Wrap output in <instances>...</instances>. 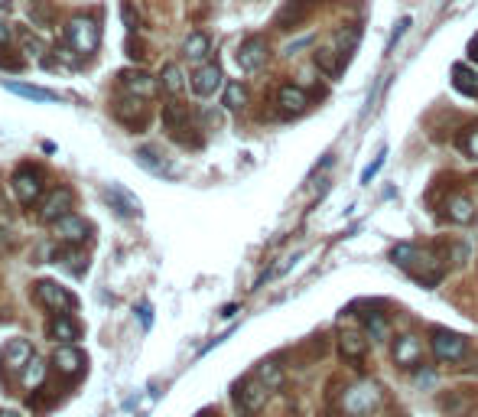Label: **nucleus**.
I'll return each instance as SVG.
<instances>
[{
  "mask_svg": "<svg viewBox=\"0 0 478 417\" xmlns=\"http://www.w3.org/2000/svg\"><path fill=\"white\" fill-rule=\"evenodd\" d=\"M65 39H69V46L75 49L78 56H92L101 43V30H98V20L88 14H78L69 20L65 26Z\"/></svg>",
  "mask_w": 478,
  "mask_h": 417,
  "instance_id": "obj_1",
  "label": "nucleus"
},
{
  "mask_svg": "<svg viewBox=\"0 0 478 417\" xmlns=\"http://www.w3.org/2000/svg\"><path fill=\"white\" fill-rule=\"evenodd\" d=\"M381 404V388L374 381H358L355 388H348L342 398V411L348 417H364Z\"/></svg>",
  "mask_w": 478,
  "mask_h": 417,
  "instance_id": "obj_2",
  "label": "nucleus"
},
{
  "mask_svg": "<svg viewBox=\"0 0 478 417\" xmlns=\"http://www.w3.org/2000/svg\"><path fill=\"white\" fill-rule=\"evenodd\" d=\"M267 391L261 379H244L234 385V404L241 408V414H257V411L267 404Z\"/></svg>",
  "mask_w": 478,
  "mask_h": 417,
  "instance_id": "obj_3",
  "label": "nucleus"
},
{
  "mask_svg": "<svg viewBox=\"0 0 478 417\" xmlns=\"http://www.w3.org/2000/svg\"><path fill=\"white\" fill-rule=\"evenodd\" d=\"M433 352H436L440 362H462L465 352H469V339L459 336V332L436 329L433 332Z\"/></svg>",
  "mask_w": 478,
  "mask_h": 417,
  "instance_id": "obj_4",
  "label": "nucleus"
},
{
  "mask_svg": "<svg viewBox=\"0 0 478 417\" xmlns=\"http://www.w3.org/2000/svg\"><path fill=\"white\" fill-rule=\"evenodd\" d=\"M43 186H46V179H43V173H39L36 167H20V170L13 173V193L23 206H30V202L39 199Z\"/></svg>",
  "mask_w": 478,
  "mask_h": 417,
  "instance_id": "obj_5",
  "label": "nucleus"
},
{
  "mask_svg": "<svg viewBox=\"0 0 478 417\" xmlns=\"http://www.w3.org/2000/svg\"><path fill=\"white\" fill-rule=\"evenodd\" d=\"M36 300L43 303V307H49L53 313H69V310H75V297H72L65 287L55 284V280H39Z\"/></svg>",
  "mask_w": 478,
  "mask_h": 417,
  "instance_id": "obj_6",
  "label": "nucleus"
},
{
  "mask_svg": "<svg viewBox=\"0 0 478 417\" xmlns=\"http://www.w3.org/2000/svg\"><path fill=\"white\" fill-rule=\"evenodd\" d=\"M33 362V346L30 339H10L0 352V365L4 371H16V375H23V369Z\"/></svg>",
  "mask_w": 478,
  "mask_h": 417,
  "instance_id": "obj_7",
  "label": "nucleus"
},
{
  "mask_svg": "<svg viewBox=\"0 0 478 417\" xmlns=\"http://www.w3.org/2000/svg\"><path fill=\"white\" fill-rule=\"evenodd\" d=\"M267 43H264L261 36H251V39H244L241 43V49H238V65L244 72H257V69H264L267 65Z\"/></svg>",
  "mask_w": 478,
  "mask_h": 417,
  "instance_id": "obj_8",
  "label": "nucleus"
},
{
  "mask_svg": "<svg viewBox=\"0 0 478 417\" xmlns=\"http://www.w3.org/2000/svg\"><path fill=\"white\" fill-rule=\"evenodd\" d=\"M53 365L59 375H65V379H75V375H82L85 371V352L82 349H75L72 342H65V346H59V352L53 356Z\"/></svg>",
  "mask_w": 478,
  "mask_h": 417,
  "instance_id": "obj_9",
  "label": "nucleus"
},
{
  "mask_svg": "<svg viewBox=\"0 0 478 417\" xmlns=\"http://www.w3.org/2000/svg\"><path fill=\"white\" fill-rule=\"evenodd\" d=\"M55 235H59L62 241H69V245H85L88 238H92V225L85 222L82 216H62L59 222H55Z\"/></svg>",
  "mask_w": 478,
  "mask_h": 417,
  "instance_id": "obj_10",
  "label": "nucleus"
},
{
  "mask_svg": "<svg viewBox=\"0 0 478 417\" xmlns=\"http://www.w3.org/2000/svg\"><path fill=\"white\" fill-rule=\"evenodd\" d=\"M104 202L114 208L117 216H127V218H140V202L134 193H127L124 186H104Z\"/></svg>",
  "mask_w": 478,
  "mask_h": 417,
  "instance_id": "obj_11",
  "label": "nucleus"
},
{
  "mask_svg": "<svg viewBox=\"0 0 478 417\" xmlns=\"http://www.w3.org/2000/svg\"><path fill=\"white\" fill-rule=\"evenodd\" d=\"M72 212V193L69 189H53V193L46 196V202H43V208H39V216H43V222H59L62 216H69Z\"/></svg>",
  "mask_w": 478,
  "mask_h": 417,
  "instance_id": "obj_12",
  "label": "nucleus"
},
{
  "mask_svg": "<svg viewBox=\"0 0 478 417\" xmlns=\"http://www.w3.org/2000/svg\"><path fill=\"white\" fill-rule=\"evenodd\" d=\"M218 85H222V69H218L215 62H209V65L195 69V75H192V92L199 95V98H209V95H215Z\"/></svg>",
  "mask_w": 478,
  "mask_h": 417,
  "instance_id": "obj_13",
  "label": "nucleus"
},
{
  "mask_svg": "<svg viewBox=\"0 0 478 417\" xmlns=\"http://www.w3.org/2000/svg\"><path fill=\"white\" fill-rule=\"evenodd\" d=\"M393 359H397V365H403V369H417L420 359H423V342H420L417 336H401L397 346H393Z\"/></svg>",
  "mask_w": 478,
  "mask_h": 417,
  "instance_id": "obj_14",
  "label": "nucleus"
},
{
  "mask_svg": "<svg viewBox=\"0 0 478 417\" xmlns=\"http://www.w3.org/2000/svg\"><path fill=\"white\" fill-rule=\"evenodd\" d=\"M446 216H449V222H455V225H469L472 218H475V202L465 193H452L446 199Z\"/></svg>",
  "mask_w": 478,
  "mask_h": 417,
  "instance_id": "obj_15",
  "label": "nucleus"
},
{
  "mask_svg": "<svg viewBox=\"0 0 478 417\" xmlns=\"http://www.w3.org/2000/svg\"><path fill=\"white\" fill-rule=\"evenodd\" d=\"M121 82H124V88H127L134 98H150V95L156 92V82L147 75V72H124Z\"/></svg>",
  "mask_w": 478,
  "mask_h": 417,
  "instance_id": "obj_16",
  "label": "nucleus"
},
{
  "mask_svg": "<svg viewBox=\"0 0 478 417\" xmlns=\"http://www.w3.org/2000/svg\"><path fill=\"white\" fill-rule=\"evenodd\" d=\"M277 101H280V108H283L286 115H300V111H306L309 95L303 92L300 85H283L280 95H277Z\"/></svg>",
  "mask_w": 478,
  "mask_h": 417,
  "instance_id": "obj_17",
  "label": "nucleus"
},
{
  "mask_svg": "<svg viewBox=\"0 0 478 417\" xmlns=\"http://www.w3.org/2000/svg\"><path fill=\"white\" fill-rule=\"evenodd\" d=\"M49 332H53V339H59V342H75L78 336H82V326L72 317H65V313H55L53 323H49Z\"/></svg>",
  "mask_w": 478,
  "mask_h": 417,
  "instance_id": "obj_18",
  "label": "nucleus"
},
{
  "mask_svg": "<svg viewBox=\"0 0 478 417\" xmlns=\"http://www.w3.org/2000/svg\"><path fill=\"white\" fill-rule=\"evenodd\" d=\"M306 10H309V0H290V4L277 14V26L280 30H293V26H300Z\"/></svg>",
  "mask_w": 478,
  "mask_h": 417,
  "instance_id": "obj_19",
  "label": "nucleus"
},
{
  "mask_svg": "<svg viewBox=\"0 0 478 417\" xmlns=\"http://www.w3.org/2000/svg\"><path fill=\"white\" fill-rule=\"evenodd\" d=\"M137 163L140 167H143V170H150V173H156V176H176V170H173L170 163L163 160L160 154H156V150H137Z\"/></svg>",
  "mask_w": 478,
  "mask_h": 417,
  "instance_id": "obj_20",
  "label": "nucleus"
},
{
  "mask_svg": "<svg viewBox=\"0 0 478 417\" xmlns=\"http://www.w3.org/2000/svg\"><path fill=\"white\" fill-rule=\"evenodd\" d=\"M4 88L7 92H13V95H23V98H30V101H62L55 92H49V88H36V85H26V82H4Z\"/></svg>",
  "mask_w": 478,
  "mask_h": 417,
  "instance_id": "obj_21",
  "label": "nucleus"
},
{
  "mask_svg": "<svg viewBox=\"0 0 478 417\" xmlns=\"http://www.w3.org/2000/svg\"><path fill=\"white\" fill-rule=\"evenodd\" d=\"M452 85L459 88L462 95H469V98H478V72L465 69V65H455V69H452Z\"/></svg>",
  "mask_w": 478,
  "mask_h": 417,
  "instance_id": "obj_22",
  "label": "nucleus"
},
{
  "mask_svg": "<svg viewBox=\"0 0 478 417\" xmlns=\"http://www.w3.org/2000/svg\"><path fill=\"white\" fill-rule=\"evenodd\" d=\"M339 346H342V356H345V359H362L364 352H368V339L358 336V332H352V329L342 332Z\"/></svg>",
  "mask_w": 478,
  "mask_h": 417,
  "instance_id": "obj_23",
  "label": "nucleus"
},
{
  "mask_svg": "<svg viewBox=\"0 0 478 417\" xmlns=\"http://www.w3.org/2000/svg\"><path fill=\"white\" fill-rule=\"evenodd\" d=\"M342 62H345V56L335 53V49H316V65L325 72L329 78H335L342 72Z\"/></svg>",
  "mask_w": 478,
  "mask_h": 417,
  "instance_id": "obj_24",
  "label": "nucleus"
},
{
  "mask_svg": "<svg viewBox=\"0 0 478 417\" xmlns=\"http://www.w3.org/2000/svg\"><path fill=\"white\" fill-rule=\"evenodd\" d=\"M183 85H185V82H183V69H179L176 62H170V65L160 72V88L166 95H179V92H183Z\"/></svg>",
  "mask_w": 478,
  "mask_h": 417,
  "instance_id": "obj_25",
  "label": "nucleus"
},
{
  "mask_svg": "<svg viewBox=\"0 0 478 417\" xmlns=\"http://www.w3.org/2000/svg\"><path fill=\"white\" fill-rule=\"evenodd\" d=\"M183 53H185V59H205L209 56V36L205 33H192V36L185 39V46H183Z\"/></svg>",
  "mask_w": 478,
  "mask_h": 417,
  "instance_id": "obj_26",
  "label": "nucleus"
},
{
  "mask_svg": "<svg viewBox=\"0 0 478 417\" xmlns=\"http://www.w3.org/2000/svg\"><path fill=\"white\" fill-rule=\"evenodd\" d=\"M257 379H261L264 385L273 391V388L283 385V371H280L277 362H261V365H257Z\"/></svg>",
  "mask_w": 478,
  "mask_h": 417,
  "instance_id": "obj_27",
  "label": "nucleus"
},
{
  "mask_svg": "<svg viewBox=\"0 0 478 417\" xmlns=\"http://www.w3.org/2000/svg\"><path fill=\"white\" fill-rule=\"evenodd\" d=\"M364 332H368V339H374V342L387 339V320H384V313H368V317H364Z\"/></svg>",
  "mask_w": 478,
  "mask_h": 417,
  "instance_id": "obj_28",
  "label": "nucleus"
},
{
  "mask_svg": "<svg viewBox=\"0 0 478 417\" xmlns=\"http://www.w3.org/2000/svg\"><path fill=\"white\" fill-rule=\"evenodd\" d=\"M244 105H247V88L241 85V82H232V85L224 88V108L241 111Z\"/></svg>",
  "mask_w": 478,
  "mask_h": 417,
  "instance_id": "obj_29",
  "label": "nucleus"
},
{
  "mask_svg": "<svg viewBox=\"0 0 478 417\" xmlns=\"http://www.w3.org/2000/svg\"><path fill=\"white\" fill-rule=\"evenodd\" d=\"M43 379H46V362H39V359H33V362L23 369V375H20V381H23L26 388H39Z\"/></svg>",
  "mask_w": 478,
  "mask_h": 417,
  "instance_id": "obj_30",
  "label": "nucleus"
},
{
  "mask_svg": "<svg viewBox=\"0 0 478 417\" xmlns=\"http://www.w3.org/2000/svg\"><path fill=\"white\" fill-rule=\"evenodd\" d=\"M20 46H23V53L30 56V59L43 62V53H46V46H43V39L33 36L30 30H20Z\"/></svg>",
  "mask_w": 478,
  "mask_h": 417,
  "instance_id": "obj_31",
  "label": "nucleus"
},
{
  "mask_svg": "<svg viewBox=\"0 0 478 417\" xmlns=\"http://www.w3.org/2000/svg\"><path fill=\"white\" fill-rule=\"evenodd\" d=\"M459 150H462V154H469L472 160H478V127H469V131L459 137Z\"/></svg>",
  "mask_w": 478,
  "mask_h": 417,
  "instance_id": "obj_32",
  "label": "nucleus"
},
{
  "mask_svg": "<svg viewBox=\"0 0 478 417\" xmlns=\"http://www.w3.org/2000/svg\"><path fill=\"white\" fill-rule=\"evenodd\" d=\"M384 160H387V150H381V154H378V160L371 163V167H364V173H362V183H364V186H368L371 179H374V176H378V173H381V167H384Z\"/></svg>",
  "mask_w": 478,
  "mask_h": 417,
  "instance_id": "obj_33",
  "label": "nucleus"
},
{
  "mask_svg": "<svg viewBox=\"0 0 478 417\" xmlns=\"http://www.w3.org/2000/svg\"><path fill=\"white\" fill-rule=\"evenodd\" d=\"M121 16H124V26H127L131 33L140 30V16H137V10H134L131 4H124V7H121Z\"/></svg>",
  "mask_w": 478,
  "mask_h": 417,
  "instance_id": "obj_34",
  "label": "nucleus"
},
{
  "mask_svg": "<svg viewBox=\"0 0 478 417\" xmlns=\"http://www.w3.org/2000/svg\"><path fill=\"white\" fill-rule=\"evenodd\" d=\"M407 26H410V16H403L401 23H397V30H393V33H391V43H387V56H391V53H393V46H397V39H401V36H403V33H407Z\"/></svg>",
  "mask_w": 478,
  "mask_h": 417,
  "instance_id": "obj_35",
  "label": "nucleus"
},
{
  "mask_svg": "<svg viewBox=\"0 0 478 417\" xmlns=\"http://www.w3.org/2000/svg\"><path fill=\"white\" fill-rule=\"evenodd\" d=\"M127 53H131V59H134V62H140V59H143V56H147V53H143V43H140V39H137V33H131V43H127Z\"/></svg>",
  "mask_w": 478,
  "mask_h": 417,
  "instance_id": "obj_36",
  "label": "nucleus"
},
{
  "mask_svg": "<svg viewBox=\"0 0 478 417\" xmlns=\"http://www.w3.org/2000/svg\"><path fill=\"white\" fill-rule=\"evenodd\" d=\"M65 264H69V268H75V274H82V270H85V258L78 255V251H65Z\"/></svg>",
  "mask_w": 478,
  "mask_h": 417,
  "instance_id": "obj_37",
  "label": "nucleus"
},
{
  "mask_svg": "<svg viewBox=\"0 0 478 417\" xmlns=\"http://www.w3.org/2000/svg\"><path fill=\"white\" fill-rule=\"evenodd\" d=\"M137 317H140V326H143V329H150V323H153V307H150V303H140Z\"/></svg>",
  "mask_w": 478,
  "mask_h": 417,
  "instance_id": "obj_38",
  "label": "nucleus"
},
{
  "mask_svg": "<svg viewBox=\"0 0 478 417\" xmlns=\"http://www.w3.org/2000/svg\"><path fill=\"white\" fill-rule=\"evenodd\" d=\"M0 69H20V59H10V56H0Z\"/></svg>",
  "mask_w": 478,
  "mask_h": 417,
  "instance_id": "obj_39",
  "label": "nucleus"
},
{
  "mask_svg": "<svg viewBox=\"0 0 478 417\" xmlns=\"http://www.w3.org/2000/svg\"><path fill=\"white\" fill-rule=\"evenodd\" d=\"M7 43H10V30H7V23L0 20V46H7Z\"/></svg>",
  "mask_w": 478,
  "mask_h": 417,
  "instance_id": "obj_40",
  "label": "nucleus"
},
{
  "mask_svg": "<svg viewBox=\"0 0 478 417\" xmlns=\"http://www.w3.org/2000/svg\"><path fill=\"white\" fill-rule=\"evenodd\" d=\"M469 56L478 62V33H475V36H472V43H469Z\"/></svg>",
  "mask_w": 478,
  "mask_h": 417,
  "instance_id": "obj_41",
  "label": "nucleus"
},
{
  "mask_svg": "<svg viewBox=\"0 0 478 417\" xmlns=\"http://www.w3.org/2000/svg\"><path fill=\"white\" fill-rule=\"evenodd\" d=\"M234 313H238V307H234V303H228V307L222 310V317H234Z\"/></svg>",
  "mask_w": 478,
  "mask_h": 417,
  "instance_id": "obj_42",
  "label": "nucleus"
},
{
  "mask_svg": "<svg viewBox=\"0 0 478 417\" xmlns=\"http://www.w3.org/2000/svg\"><path fill=\"white\" fill-rule=\"evenodd\" d=\"M0 417H20V414H13V411H0Z\"/></svg>",
  "mask_w": 478,
  "mask_h": 417,
  "instance_id": "obj_43",
  "label": "nucleus"
},
{
  "mask_svg": "<svg viewBox=\"0 0 478 417\" xmlns=\"http://www.w3.org/2000/svg\"><path fill=\"white\" fill-rule=\"evenodd\" d=\"M199 417H218V414H215V411H202Z\"/></svg>",
  "mask_w": 478,
  "mask_h": 417,
  "instance_id": "obj_44",
  "label": "nucleus"
},
{
  "mask_svg": "<svg viewBox=\"0 0 478 417\" xmlns=\"http://www.w3.org/2000/svg\"><path fill=\"white\" fill-rule=\"evenodd\" d=\"M10 7V0H0V10H7Z\"/></svg>",
  "mask_w": 478,
  "mask_h": 417,
  "instance_id": "obj_45",
  "label": "nucleus"
},
{
  "mask_svg": "<svg viewBox=\"0 0 478 417\" xmlns=\"http://www.w3.org/2000/svg\"><path fill=\"white\" fill-rule=\"evenodd\" d=\"M0 245H4V232H0Z\"/></svg>",
  "mask_w": 478,
  "mask_h": 417,
  "instance_id": "obj_46",
  "label": "nucleus"
}]
</instances>
